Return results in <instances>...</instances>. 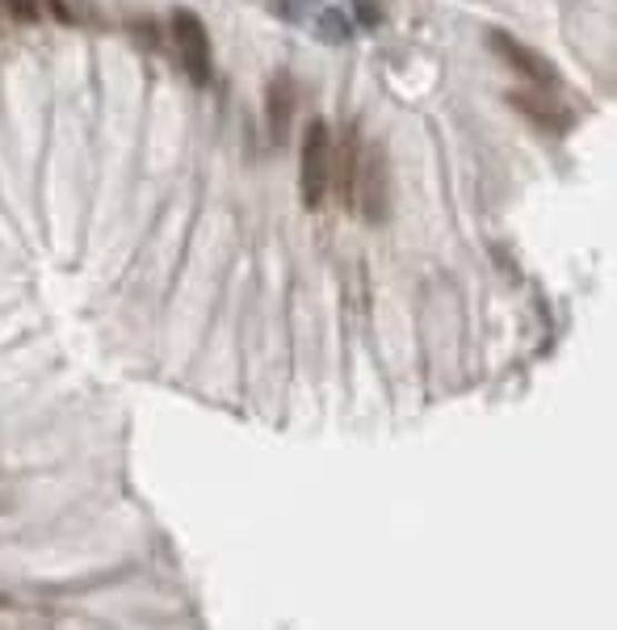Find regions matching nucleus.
<instances>
[{
  "label": "nucleus",
  "instance_id": "nucleus-1",
  "mask_svg": "<svg viewBox=\"0 0 617 630\" xmlns=\"http://www.w3.org/2000/svg\"><path fill=\"white\" fill-rule=\"evenodd\" d=\"M332 190V127L324 118H311L302 131V160H299V193L302 207L319 210Z\"/></svg>",
  "mask_w": 617,
  "mask_h": 630
},
{
  "label": "nucleus",
  "instance_id": "nucleus-2",
  "mask_svg": "<svg viewBox=\"0 0 617 630\" xmlns=\"http://www.w3.org/2000/svg\"><path fill=\"white\" fill-rule=\"evenodd\" d=\"M354 202L361 207L366 223H387L391 214V164H387V148L382 143H366L361 148V169H357Z\"/></svg>",
  "mask_w": 617,
  "mask_h": 630
},
{
  "label": "nucleus",
  "instance_id": "nucleus-3",
  "mask_svg": "<svg viewBox=\"0 0 617 630\" xmlns=\"http://www.w3.org/2000/svg\"><path fill=\"white\" fill-rule=\"evenodd\" d=\"M172 42H177V59L186 68V77L193 84H210V72H215V56H210V34L198 13L189 9H177L172 13Z\"/></svg>",
  "mask_w": 617,
  "mask_h": 630
},
{
  "label": "nucleus",
  "instance_id": "nucleus-4",
  "mask_svg": "<svg viewBox=\"0 0 617 630\" xmlns=\"http://www.w3.org/2000/svg\"><path fill=\"white\" fill-rule=\"evenodd\" d=\"M487 47L505 59L517 77L529 80L534 89H543V93L546 89H559V68H555L543 51H534V47H525L521 39H512L508 30H487Z\"/></svg>",
  "mask_w": 617,
  "mask_h": 630
},
{
  "label": "nucleus",
  "instance_id": "nucleus-5",
  "mask_svg": "<svg viewBox=\"0 0 617 630\" xmlns=\"http://www.w3.org/2000/svg\"><path fill=\"white\" fill-rule=\"evenodd\" d=\"M508 106L521 118H529V122L546 134H567L576 127V114L563 106L559 97L543 93V89H512V93H508Z\"/></svg>",
  "mask_w": 617,
  "mask_h": 630
},
{
  "label": "nucleus",
  "instance_id": "nucleus-6",
  "mask_svg": "<svg viewBox=\"0 0 617 630\" xmlns=\"http://www.w3.org/2000/svg\"><path fill=\"white\" fill-rule=\"evenodd\" d=\"M295 106H299L295 80L286 77V72H278V77L265 84V127H269V143H273V148L286 143L290 122H295Z\"/></svg>",
  "mask_w": 617,
  "mask_h": 630
},
{
  "label": "nucleus",
  "instance_id": "nucleus-7",
  "mask_svg": "<svg viewBox=\"0 0 617 630\" xmlns=\"http://www.w3.org/2000/svg\"><path fill=\"white\" fill-rule=\"evenodd\" d=\"M361 134H357V127H349L345 131V139H340V148L332 143V186H337L340 202L354 210V190H357V169H361Z\"/></svg>",
  "mask_w": 617,
  "mask_h": 630
},
{
  "label": "nucleus",
  "instance_id": "nucleus-8",
  "mask_svg": "<svg viewBox=\"0 0 617 630\" xmlns=\"http://www.w3.org/2000/svg\"><path fill=\"white\" fill-rule=\"evenodd\" d=\"M316 34H319V42H328V47H340V42L354 39V21H349V13H345V9L328 4V9H319Z\"/></svg>",
  "mask_w": 617,
  "mask_h": 630
},
{
  "label": "nucleus",
  "instance_id": "nucleus-9",
  "mask_svg": "<svg viewBox=\"0 0 617 630\" xmlns=\"http://www.w3.org/2000/svg\"><path fill=\"white\" fill-rule=\"evenodd\" d=\"M349 21L366 26V30H378L387 21V9H382V0H354V18Z\"/></svg>",
  "mask_w": 617,
  "mask_h": 630
},
{
  "label": "nucleus",
  "instance_id": "nucleus-10",
  "mask_svg": "<svg viewBox=\"0 0 617 630\" xmlns=\"http://www.w3.org/2000/svg\"><path fill=\"white\" fill-rule=\"evenodd\" d=\"M131 34L139 39V47H151V51H160L165 39H160V26L151 18H131Z\"/></svg>",
  "mask_w": 617,
  "mask_h": 630
},
{
  "label": "nucleus",
  "instance_id": "nucleus-11",
  "mask_svg": "<svg viewBox=\"0 0 617 630\" xmlns=\"http://www.w3.org/2000/svg\"><path fill=\"white\" fill-rule=\"evenodd\" d=\"M4 13H9L13 21H21V26H34V21L42 18L38 0H4Z\"/></svg>",
  "mask_w": 617,
  "mask_h": 630
},
{
  "label": "nucleus",
  "instance_id": "nucleus-12",
  "mask_svg": "<svg viewBox=\"0 0 617 630\" xmlns=\"http://www.w3.org/2000/svg\"><path fill=\"white\" fill-rule=\"evenodd\" d=\"M47 9H51V13H56L59 21H68V26H76V13H72V9H68V4H63V0H47Z\"/></svg>",
  "mask_w": 617,
  "mask_h": 630
},
{
  "label": "nucleus",
  "instance_id": "nucleus-13",
  "mask_svg": "<svg viewBox=\"0 0 617 630\" xmlns=\"http://www.w3.org/2000/svg\"><path fill=\"white\" fill-rule=\"evenodd\" d=\"M269 4H273V13H278V18H286V21H299V9H295L290 0H269Z\"/></svg>",
  "mask_w": 617,
  "mask_h": 630
}]
</instances>
